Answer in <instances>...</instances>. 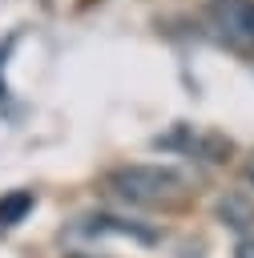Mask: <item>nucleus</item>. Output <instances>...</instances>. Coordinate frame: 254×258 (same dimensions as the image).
<instances>
[{"label": "nucleus", "mask_w": 254, "mask_h": 258, "mask_svg": "<svg viewBox=\"0 0 254 258\" xmlns=\"http://www.w3.org/2000/svg\"><path fill=\"white\" fill-rule=\"evenodd\" d=\"M242 185L254 194V149L246 153V161H242Z\"/></svg>", "instance_id": "nucleus-7"}, {"label": "nucleus", "mask_w": 254, "mask_h": 258, "mask_svg": "<svg viewBox=\"0 0 254 258\" xmlns=\"http://www.w3.org/2000/svg\"><path fill=\"white\" fill-rule=\"evenodd\" d=\"M36 206V198L28 194V189H12V194H4L0 198V230H12L16 222H24V214Z\"/></svg>", "instance_id": "nucleus-6"}, {"label": "nucleus", "mask_w": 254, "mask_h": 258, "mask_svg": "<svg viewBox=\"0 0 254 258\" xmlns=\"http://www.w3.org/2000/svg\"><path fill=\"white\" fill-rule=\"evenodd\" d=\"M81 234H93V238H105V234H117V238H137V242H157V234L133 218H121V214H85Z\"/></svg>", "instance_id": "nucleus-4"}, {"label": "nucleus", "mask_w": 254, "mask_h": 258, "mask_svg": "<svg viewBox=\"0 0 254 258\" xmlns=\"http://www.w3.org/2000/svg\"><path fill=\"white\" fill-rule=\"evenodd\" d=\"M77 258H93V254H77Z\"/></svg>", "instance_id": "nucleus-9"}, {"label": "nucleus", "mask_w": 254, "mask_h": 258, "mask_svg": "<svg viewBox=\"0 0 254 258\" xmlns=\"http://www.w3.org/2000/svg\"><path fill=\"white\" fill-rule=\"evenodd\" d=\"M234 258H254V238H250V234H242V238H238V246H234Z\"/></svg>", "instance_id": "nucleus-8"}, {"label": "nucleus", "mask_w": 254, "mask_h": 258, "mask_svg": "<svg viewBox=\"0 0 254 258\" xmlns=\"http://www.w3.org/2000/svg\"><path fill=\"white\" fill-rule=\"evenodd\" d=\"M157 145H169V149H181L189 157H202V161H226L234 153V145L222 137V133H206V129H194V125H177V133L169 137H157Z\"/></svg>", "instance_id": "nucleus-3"}, {"label": "nucleus", "mask_w": 254, "mask_h": 258, "mask_svg": "<svg viewBox=\"0 0 254 258\" xmlns=\"http://www.w3.org/2000/svg\"><path fill=\"white\" fill-rule=\"evenodd\" d=\"M214 214H218L222 226L246 234V230H254V194H250V189H226V194L214 202Z\"/></svg>", "instance_id": "nucleus-5"}, {"label": "nucleus", "mask_w": 254, "mask_h": 258, "mask_svg": "<svg viewBox=\"0 0 254 258\" xmlns=\"http://www.w3.org/2000/svg\"><path fill=\"white\" fill-rule=\"evenodd\" d=\"M105 189L145 210H181L189 202V181L169 165H117L105 173Z\"/></svg>", "instance_id": "nucleus-1"}, {"label": "nucleus", "mask_w": 254, "mask_h": 258, "mask_svg": "<svg viewBox=\"0 0 254 258\" xmlns=\"http://www.w3.org/2000/svg\"><path fill=\"white\" fill-rule=\"evenodd\" d=\"M210 20L230 44L254 52V0H214Z\"/></svg>", "instance_id": "nucleus-2"}]
</instances>
